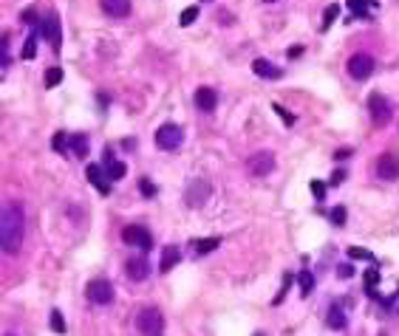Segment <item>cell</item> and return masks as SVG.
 Masks as SVG:
<instances>
[{
    "mask_svg": "<svg viewBox=\"0 0 399 336\" xmlns=\"http://www.w3.org/2000/svg\"><path fill=\"white\" fill-rule=\"evenodd\" d=\"M368 111H371L374 124H388L391 116H394V111H391V102H388L382 94H371V96H368Z\"/></svg>",
    "mask_w": 399,
    "mask_h": 336,
    "instance_id": "obj_7",
    "label": "cell"
},
{
    "mask_svg": "<svg viewBox=\"0 0 399 336\" xmlns=\"http://www.w3.org/2000/svg\"><path fill=\"white\" fill-rule=\"evenodd\" d=\"M348 6H351V9L357 11V14H360V17H368V6H374V0H348Z\"/></svg>",
    "mask_w": 399,
    "mask_h": 336,
    "instance_id": "obj_26",
    "label": "cell"
},
{
    "mask_svg": "<svg viewBox=\"0 0 399 336\" xmlns=\"http://www.w3.org/2000/svg\"><path fill=\"white\" fill-rule=\"evenodd\" d=\"M179 260H182V251L176 249V246H165V249H162V260H159V271H162V274L170 271Z\"/></svg>",
    "mask_w": 399,
    "mask_h": 336,
    "instance_id": "obj_16",
    "label": "cell"
},
{
    "mask_svg": "<svg viewBox=\"0 0 399 336\" xmlns=\"http://www.w3.org/2000/svg\"><path fill=\"white\" fill-rule=\"evenodd\" d=\"M60 82H62V68H57V65H54V68L45 71V85H48V88L60 85Z\"/></svg>",
    "mask_w": 399,
    "mask_h": 336,
    "instance_id": "obj_24",
    "label": "cell"
},
{
    "mask_svg": "<svg viewBox=\"0 0 399 336\" xmlns=\"http://www.w3.org/2000/svg\"><path fill=\"white\" fill-rule=\"evenodd\" d=\"M6 336H14V334H6Z\"/></svg>",
    "mask_w": 399,
    "mask_h": 336,
    "instance_id": "obj_42",
    "label": "cell"
},
{
    "mask_svg": "<svg viewBox=\"0 0 399 336\" xmlns=\"http://www.w3.org/2000/svg\"><path fill=\"white\" fill-rule=\"evenodd\" d=\"M297 283H300V294H303V297H309V294L314 291V277L309 274V271H297Z\"/></svg>",
    "mask_w": 399,
    "mask_h": 336,
    "instance_id": "obj_22",
    "label": "cell"
},
{
    "mask_svg": "<svg viewBox=\"0 0 399 336\" xmlns=\"http://www.w3.org/2000/svg\"><path fill=\"white\" fill-rule=\"evenodd\" d=\"M88 294V300L96 302V305H108V302L113 300V285L105 280V277H96V280H91L85 288Z\"/></svg>",
    "mask_w": 399,
    "mask_h": 336,
    "instance_id": "obj_6",
    "label": "cell"
},
{
    "mask_svg": "<svg viewBox=\"0 0 399 336\" xmlns=\"http://www.w3.org/2000/svg\"><path fill=\"white\" fill-rule=\"evenodd\" d=\"M215 105H218V96H215L212 88H199V91H196V108H199V111L212 113L215 111Z\"/></svg>",
    "mask_w": 399,
    "mask_h": 336,
    "instance_id": "obj_13",
    "label": "cell"
},
{
    "mask_svg": "<svg viewBox=\"0 0 399 336\" xmlns=\"http://www.w3.org/2000/svg\"><path fill=\"white\" fill-rule=\"evenodd\" d=\"M272 111H275V113L280 116V119H283V124H286V127H292V124H295V116H292V113H289L286 108H283V105L275 102V105H272Z\"/></svg>",
    "mask_w": 399,
    "mask_h": 336,
    "instance_id": "obj_28",
    "label": "cell"
},
{
    "mask_svg": "<svg viewBox=\"0 0 399 336\" xmlns=\"http://www.w3.org/2000/svg\"><path fill=\"white\" fill-rule=\"evenodd\" d=\"M122 240L128 243V246H136V249H153V237H150V232L145 229V226H125L122 229Z\"/></svg>",
    "mask_w": 399,
    "mask_h": 336,
    "instance_id": "obj_5",
    "label": "cell"
},
{
    "mask_svg": "<svg viewBox=\"0 0 399 336\" xmlns=\"http://www.w3.org/2000/svg\"><path fill=\"white\" fill-rule=\"evenodd\" d=\"M196 20H199V6H187V9L182 11V17H179V23H182V26H193Z\"/></svg>",
    "mask_w": 399,
    "mask_h": 336,
    "instance_id": "obj_23",
    "label": "cell"
},
{
    "mask_svg": "<svg viewBox=\"0 0 399 336\" xmlns=\"http://www.w3.org/2000/svg\"><path fill=\"white\" fill-rule=\"evenodd\" d=\"M221 246V237H201V240H193V249L199 254H207V251H215Z\"/></svg>",
    "mask_w": 399,
    "mask_h": 336,
    "instance_id": "obj_20",
    "label": "cell"
},
{
    "mask_svg": "<svg viewBox=\"0 0 399 336\" xmlns=\"http://www.w3.org/2000/svg\"><path fill=\"white\" fill-rule=\"evenodd\" d=\"M300 54H303V45H295V48H289V57H292V60H295V57H300Z\"/></svg>",
    "mask_w": 399,
    "mask_h": 336,
    "instance_id": "obj_40",
    "label": "cell"
},
{
    "mask_svg": "<svg viewBox=\"0 0 399 336\" xmlns=\"http://www.w3.org/2000/svg\"><path fill=\"white\" fill-rule=\"evenodd\" d=\"M326 322H329V328H334V331H343V328H346V314H343V308H340V305H331Z\"/></svg>",
    "mask_w": 399,
    "mask_h": 336,
    "instance_id": "obj_19",
    "label": "cell"
},
{
    "mask_svg": "<svg viewBox=\"0 0 399 336\" xmlns=\"http://www.w3.org/2000/svg\"><path fill=\"white\" fill-rule=\"evenodd\" d=\"M34 54H37V34H31L23 45V60H34Z\"/></svg>",
    "mask_w": 399,
    "mask_h": 336,
    "instance_id": "obj_27",
    "label": "cell"
},
{
    "mask_svg": "<svg viewBox=\"0 0 399 336\" xmlns=\"http://www.w3.org/2000/svg\"><path fill=\"white\" fill-rule=\"evenodd\" d=\"M348 74H351V77L354 79H368L374 74V57L371 54H354V57H351V60H348Z\"/></svg>",
    "mask_w": 399,
    "mask_h": 336,
    "instance_id": "obj_8",
    "label": "cell"
},
{
    "mask_svg": "<svg viewBox=\"0 0 399 336\" xmlns=\"http://www.w3.org/2000/svg\"><path fill=\"white\" fill-rule=\"evenodd\" d=\"M184 198H187L190 207H201V204L209 198V184L207 181H193L190 187H187V192H184Z\"/></svg>",
    "mask_w": 399,
    "mask_h": 336,
    "instance_id": "obj_11",
    "label": "cell"
},
{
    "mask_svg": "<svg viewBox=\"0 0 399 336\" xmlns=\"http://www.w3.org/2000/svg\"><path fill=\"white\" fill-rule=\"evenodd\" d=\"M289 285H292V274L283 277V288H280V294L275 297V305H280V302H283V297H286V291H289Z\"/></svg>",
    "mask_w": 399,
    "mask_h": 336,
    "instance_id": "obj_35",
    "label": "cell"
},
{
    "mask_svg": "<svg viewBox=\"0 0 399 336\" xmlns=\"http://www.w3.org/2000/svg\"><path fill=\"white\" fill-rule=\"evenodd\" d=\"M343 181H346V173H340L337 170V173L331 175V184H343Z\"/></svg>",
    "mask_w": 399,
    "mask_h": 336,
    "instance_id": "obj_39",
    "label": "cell"
},
{
    "mask_svg": "<svg viewBox=\"0 0 399 336\" xmlns=\"http://www.w3.org/2000/svg\"><path fill=\"white\" fill-rule=\"evenodd\" d=\"M23 23H26V26H37V14H34V9H26V11H23Z\"/></svg>",
    "mask_w": 399,
    "mask_h": 336,
    "instance_id": "obj_37",
    "label": "cell"
},
{
    "mask_svg": "<svg viewBox=\"0 0 399 336\" xmlns=\"http://www.w3.org/2000/svg\"><path fill=\"white\" fill-rule=\"evenodd\" d=\"M337 14H340V6H337V3H331L329 9H326V14H323V31H326V28L337 20Z\"/></svg>",
    "mask_w": 399,
    "mask_h": 336,
    "instance_id": "obj_25",
    "label": "cell"
},
{
    "mask_svg": "<svg viewBox=\"0 0 399 336\" xmlns=\"http://www.w3.org/2000/svg\"><path fill=\"white\" fill-rule=\"evenodd\" d=\"M377 175H380L382 181H397L399 178V158L394 153H385L380 155V161H377Z\"/></svg>",
    "mask_w": 399,
    "mask_h": 336,
    "instance_id": "obj_10",
    "label": "cell"
},
{
    "mask_svg": "<svg viewBox=\"0 0 399 336\" xmlns=\"http://www.w3.org/2000/svg\"><path fill=\"white\" fill-rule=\"evenodd\" d=\"M136 328L145 336H162L165 334V314L159 308H153V305H148V308H142L136 314Z\"/></svg>",
    "mask_w": 399,
    "mask_h": 336,
    "instance_id": "obj_2",
    "label": "cell"
},
{
    "mask_svg": "<svg viewBox=\"0 0 399 336\" xmlns=\"http://www.w3.org/2000/svg\"><path fill=\"white\" fill-rule=\"evenodd\" d=\"M68 141H71V153L77 155V158H85L88 155V141H85V136H68Z\"/></svg>",
    "mask_w": 399,
    "mask_h": 336,
    "instance_id": "obj_21",
    "label": "cell"
},
{
    "mask_svg": "<svg viewBox=\"0 0 399 336\" xmlns=\"http://www.w3.org/2000/svg\"><path fill=\"white\" fill-rule=\"evenodd\" d=\"M65 138H68L65 133H57V136H54L51 144H54V150H57V153H65Z\"/></svg>",
    "mask_w": 399,
    "mask_h": 336,
    "instance_id": "obj_36",
    "label": "cell"
},
{
    "mask_svg": "<svg viewBox=\"0 0 399 336\" xmlns=\"http://www.w3.org/2000/svg\"><path fill=\"white\" fill-rule=\"evenodd\" d=\"M105 14L111 17H128L130 14V0H102Z\"/></svg>",
    "mask_w": 399,
    "mask_h": 336,
    "instance_id": "obj_15",
    "label": "cell"
},
{
    "mask_svg": "<svg viewBox=\"0 0 399 336\" xmlns=\"http://www.w3.org/2000/svg\"><path fill=\"white\" fill-rule=\"evenodd\" d=\"M309 190H312L314 198H320V201L326 198V184H323V181H312V184H309Z\"/></svg>",
    "mask_w": 399,
    "mask_h": 336,
    "instance_id": "obj_32",
    "label": "cell"
},
{
    "mask_svg": "<svg viewBox=\"0 0 399 336\" xmlns=\"http://www.w3.org/2000/svg\"><path fill=\"white\" fill-rule=\"evenodd\" d=\"M252 71L258 74V77H263V79H278L280 77V68H275L269 60H252Z\"/></svg>",
    "mask_w": 399,
    "mask_h": 336,
    "instance_id": "obj_17",
    "label": "cell"
},
{
    "mask_svg": "<svg viewBox=\"0 0 399 336\" xmlns=\"http://www.w3.org/2000/svg\"><path fill=\"white\" fill-rule=\"evenodd\" d=\"M23 234H26V215L20 204H6L0 212V249L6 254H17L23 246Z\"/></svg>",
    "mask_w": 399,
    "mask_h": 336,
    "instance_id": "obj_1",
    "label": "cell"
},
{
    "mask_svg": "<svg viewBox=\"0 0 399 336\" xmlns=\"http://www.w3.org/2000/svg\"><path fill=\"white\" fill-rule=\"evenodd\" d=\"M377 283H380V271H374V268L371 271H365V285H368L371 291L377 288Z\"/></svg>",
    "mask_w": 399,
    "mask_h": 336,
    "instance_id": "obj_34",
    "label": "cell"
},
{
    "mask_svg": "<svg viewBox=\"0 0 399 336\" xmlns=\"http://www.w3.org/2000/svg\"><path fill=\"white\" fill-rule=\"evenodd\" d=\"M125 268H128V277L130 280H148V274H150V266H148V260L145 257H130L128 263H125Z\"/></svg>",
    "mask_w": 399,
    "mask_h": 336,
    "instance_id": "obj_14",
    "label": "cell"
},
{
    "mask_svg": "<svg viewBox=\"0 0 399 336\" xmlns=\"http://www.w3.org/2000/svg\"><path fill=\"white\" fill-rule=\"evenodd\" d=\"M85 175H88V181L94 184L96 190L102 192V195H108V192H111V178H108V175L102 173V167H96V164H88V170H85Z\"/></svg>",
    "mask_w": 399,
    "mask_h": 336,
    "instance_id": "obj_12",
    "label": "cell"
},
{
    "mask_svg": "<svg viewBox=\"0 0 399 336\" xmlns=\"http://www.w3.org/2000/svg\"><path fill=\"white\" fill-rule=\"evenodd\" d=\"M346 218H348L346 207H334V209H331V224H334V226H343V224H346Z\"/></svg>",
    "mask_w": 399,
    "mask_h": 336,
    "instance_id": "obj_30",
    "label": "cell"
},
{
    "mask_svg": "<svg viewBox=\"0 0 399 336\" xmlns=\"http://www.w3.org/2000/svg\"><path fill=\"white\" fill-rule=\"evenodd\" d=\"M258 336H260V334H258Z\"/></svg>",
    "mask_w": 399,
    "mask_h": 336,
    "instance_id": "obj_43",
    "label": "cell"
},
{
    "mask_svg": "<svg viewBox=\"0 0 399 336\" xmlns=\"http://www.w3.org/2000/svg\"><path fill=\"white\" fill-rule=\"evenodd\" d=\"M348 254H351L354 260H371V251H368V249H360V246H351V249H348Z\"/></svg>",
    "mask_w": 399,
    "mask_h": 336,
    "instance_id": "obj_33",
    "label": "cell"
},
{
    "mask_svg": "<svg viewBox=\"0 0 399 336\" xmlns=\"http://www.w3.org/2000/svg\"><path fill=\"white\" fill-rule=\"evenodd\" d=\"M263 3H275V0H263Z\"/></svg>",
    "mask_w": 399,
    "mask_h": 336,
    "instance_id": "obj_41",
    "label": "cell"
},
{
    "mask_svg": "<svg viewBox=\"0 0 399 336\" xmlns=\"http://www.w3.org/2000/svg\"><path fill=\"white\" fill-rule=\"evenodd\" d=\"M40 28H43V37L48 40L54 51H60L62 48V28H60V17H57V11H48V17L40 20Z\"/></svg>",
    "mask_w": 399,
    "mask_h": 336,
    "instance_id": "obj_4",
    "label": "cell"
},
{
    "mask_svg": "<svg viewBox=\"0 0 399 336\" xmlns=\"http://www.w3.org/2000/svg\"><path fill=\"white\" fill-rule=\"evenodd\" d=\"M139 190H142V195H148V198H153V195H156V184H153V181H148V178H142V181H139Z\"/></svg>",
    "mask_w": 399,
    "mask_h": 336,
    "instance_id": "obj_31",
    "label": "cell"
},
{
    "mask_svg": "<svg viewBox=\"0 0 399 336\" xmlns=\"http://www.w3.org/2000/svg\"><path fill=\"white\" fill-rule=\"evenodd\" d=\"M105 158H108V178H111V181H119L122 175L128 173V167H125V164L122 161H116V158H111V150H105Z\"/></svg>",
    "mask_w": 399,
    "mask_h": 336,
    "instance_id": "obj_18",
    "label": "cell"
},
{
    "mask_svg": "<svg viewBox=\"0 0 399 336\" xmlns=\"http://www.w3.org/2000/svg\"><path fill=\"white\" fill-rule=\"evenodd\" d=\"M351 274H354V266H348V263H346V266H340V268H337V277H343V280H348Z\"/></svg>",
    "mask_w": 399,
    "mask_h": 336,
    "instance_id": "obj_38",
    "label": "cell"
},
{
    "mask_svg": "<svg viewBox=\"0 0 399 336\" xmlns=\"http://www.w3.org/2000/svg\"><path fill=\"white\" fill-rule=\"evenodd\" d=\"M272 170H275V153H269V150H260V153H255L249 158V173L252 175H269Z\"/></svg>",
    "mask_w": 399,
    "mask_h": 336,
    "instance_id": "obj_9",
    "label": "cell"
},
{
    "mask_svg": "<svg viewBox=\"0 0 399 336\" xmlns=\"http://www.w3.org/2000/svg\"><path fill=\"white\" fill-rule=\"evenodd\" d=\"M182 141H184V130L179 127V124H173V121H167V124H162V127L156 130V147L159 150H176Z\"/></svg>",
    "mask_w": 399,
    "mask_h": 336,
    "instance_id": "obj_3",
    "label": "cell"
},
{
    "mask_svg": "<svg viewBox=\"0 0 399 336\" xmlns=\"http://www.w3.org/2000/svg\"><path fill=\"white\" fill-rule=\"evenodd\" d=\"M51 331L54 334H65V319L60 311H51Z\"/></svg>",
    "mask_w": 399,
    "mask_h": 336,
    "instance_id": "obj_29",
    "label": "cell"
}]
</instances>
